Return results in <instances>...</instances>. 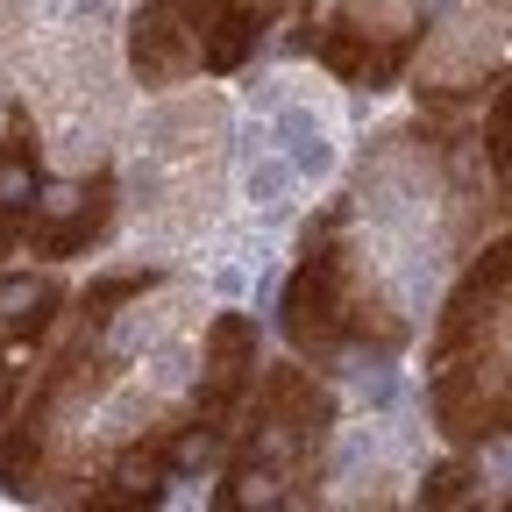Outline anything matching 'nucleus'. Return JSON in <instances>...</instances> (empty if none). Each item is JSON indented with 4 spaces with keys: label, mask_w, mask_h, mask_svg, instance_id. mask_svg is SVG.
I'll return each mask as SVG.
<instances>
[{
    "label": "nucleus",
    "mask_w": 512,
    "mask_h": 512,
    "mask_svg": "<svg viewBox=\"0 0 512 512\" xmlns=\"http://www.w3.org/2000/svg\"><path fill=\"white\" fill-rule=\"evenodd\" d=\"M164 477H171V427L128 441L121 456L100 470V484L86 491L93 512H143V505H164Z\"/></svg>",
    "instance_id": "nucleus-7"
},
{
    "label": "nucleus",
    "mask_w": 512,
    "mask_h": 512,
    "mask_svg": "<svg viewBox=\"0 0 512 512\" xmlns=\"http://www.w3.org/2000/svg\"><path fill=\"white\" fill-rule=\"evenodd\" d=\"M192 50L200 43H192V22H185L178 0H143V8L128 15V72L150 93H164L192 72Z\"/></svg>",
    "instance_id": "nucleus-5"
},
{
    "label": "nucleus",
    "mask_w": 512,
    "mask_h": 512,
    "mask_svg": "<svg viewBox=\"0 0 512 512\" xmlns=\"http://www.w3.org/2000/svg\"><path fill=\"white\" fill-rule=\"evenodd\" d=\"M427 406L456 448H484V441H505V427H512V384L498 377V363H484V342H477V349H456L434 363Z\"/></svg>",
    "instance_id": "nucleus-2"
},
{
    "label": "nucleus",
    "mask_w": 512,
    "mask_h": 512,
    "mask_svg": "<svg viewBox=\"0 0 512 512\" xmlns=\"http://www.w3.org/2000/svg\"><path fill=\"white\" fill-rule=\"evenodd\" d=\"M200 399H192V420L207 434H235V413L249 399V377H256V320L249 313H214L207 320V342H200Z\"/></svg>",
    "instance_id": "nucleus-3"
},
{
    "label": "nucleus",
    "mask_w": 512,
    "mask_h": 512,
    "mask_svg": "<svg viewBox=\"0 0 512 512\" xmlns=\"http://www.w3.org/2000/svg\"><path fill=\"white\" fill-rule=\"evenodd\" d=\"M477 463H463V456H448V463H434L427 470V484H420V505L427 512H456V505H477Z\"/></svg>",
    "instance_id": "nucleus-13"
},
{
    "label": "nucleus",
    "mask_w": 512,
    "mask_h": 512,
    "mask_svg": "<svg viewBox=\"0 0 512 512\" xmlns=\"http://www.w3.org/2000/svg\"><path fill=\"white\" fill-rule=\"evenodd\" d=\"M178 8H185V22H192V29H207L214 15H228V8H235V0H178Z\"/></svg>",
    "instance_id": "nucleus-17"
},
{
    "label": "nucleus",
    "mask_w": 512,
    "mask_h": 512,
    "mask_svg": "<svg viewBox=\"0 0 512 512\" xmlns=\"http://www.w3.org/2000/svg\"><path fill=\"white\" fill-rule=\"evenodd\" d=\"M370 43H377V29H363V0H349V8L320 29V36H306V50L328 64V72L342 79V86H363V64H370Z\"/></svg>",
    "instance_id": "nucleus-11"
},
{
    "label": "nucleus",
    "mask_w": 512,
    "mask_h": 512,
    "mask_svg": "<svg viewBox=\"0 0 512 512\" xmlns=\"http://www.w3.org/2000/svg\"><path fill=\"white\" fill-rule=\"evenodd\" d=\"M22 228H29V214H15V207H0V256H8V249L22 242Z\"/></svg>",
    "instance_id": "nucleus-19"
},
{
    "label": "nucleus",
    "mask_w": 512,
    "mask_h": 512,
    "mask_svg": "<svg viewBox=\"0 0 512 512\" xmlns=\"http://www.w3.org/2000/svg\"><path fill=\"white\" fill-rule=\"evenodd\" d=\"M484 150H491V171L505 178V157H512V107H505V72L484 79Z\"/></svg>",
    "instance_id": "nucleus-15"
},
{
    "label": "nucleus",
    "mask_w": 512,
    "mask_h": 512,
    "mask_svg": "<svg viewBox=\"0 0 512 512\" xmlns=\"http://www.w3.org/2000/svg\"><path fill=\"white\" fill-rule=\"evenodd\" d=\"M0 164H29V171H43V157H36V128H29L22 107L8 114V128H0Z\"/></svg>",
    "instance_id": "nucleus-16"
},
{
    "label": "nucleus",
    "mask_w": 512,
    "mask_h": 512,
    "mask_svg": "<svg viewBox=\"0 0 512 512\" xmlns=\"http://www.w3.org/2000/svg\"><path fill=\"white\" fill-rule=\"evenodd\" d=\"M50 207H57L50 221H29V228H22L29 249L50 256V264H64V256H86V249L107 235V221H114V171H93L72 200H50Z\"/></svg>",
    "instance_id": "nucleus-6"
},
{
    "label": "nucleus",
    "mask_w": 512,
    "mask_h": 512,
    "mask_svg": "<svg viewBox=\"0 0 512 512\" xmlns=\"http://www.w3.org/2000/svg\"><path fill=\"white\" fill-rule=\"evenodd\" d=\"M505 285H512V249H505V242H491L477 264L456 278V292L441 299V320H434L427 363L456 356V349H477V342L498 328V313H505Z\"/></svg>",
    "instance_id": "nucleus-4"
},
{
    "label": "nucleus",
    "mask_w": 512,
    "mask_h": 512,
    "mask_svg": "<svg viewBox=\"0 0 512 512\" xmlns=\"http://www.w3.org/2000/svg\"><path fill=\"white\" fill-rule=\"evenodd\" d=\"M15 392H22V377H15L8 356H0V427H8V413H15Z\"/></svg>",
    "instance_id": "nucleus-18"
},
{
    "label": "nucleus",
    "mask_w": 512,
    "mask_h": 512,
    "mask_svg": "<svg viewBox=\"0 0 512 512\" xmlns=\"http://www.w3.org/2000/svg\"><path fill=\"white\" fill-rule=\"evenodd\" d=\"M271 15H278V8H242V0H235L228 15H214V22L200 29V50H192V57H200L207 72H242V64L256 57V43H264Z\"/></svg>",
    "instance_id": "nucleus-9"
},
{
    "label": "nucleus",
    "mask_w": 512,
    "mask_h": 512,
    "mask_svg": "<svg viewBox=\"0 0 512 512\" xmlns=\"http://www.w3.org/2000/svg\"><path fill=\"white\" fill-rule=\"evenodd\" d=\"M64 292L50 278H0V342H43L50 335V320H57Z\"/></svg>",
    "instance_id": "nucleus-10"
},
{
    "label": "nucleus",
    "mask_w": 512,
    "mask_h": 512,
    "mask_svg": "<svg viewBox=\"0 0 512 512\" xmlns=\"http://www.w3.org/2000/svg\"><path fill=\"white\" fill-rule=\"evenodd\" d=\"M342 200H328L320 207V221L299 235V271L285 278V299H278V313H285V342L313 363V370H328L342 349H349V335H342V306H349V249L335 242V228H342Z\"/></svg>",
    "instance_id": "nucleus-1"
},
{
    "label": "nucleus",
    "mask_w": 512,
    "mask_h": 512,
    "mask_svg": "<svg viewBox=\"0 0 512 512\" xmlns=\"http://www.w3.org/2000/svg\"><path fill=\"white\" fill-rule=\"evenodd\" d=\"M43 448H50V413L29 406L0 434V491L8 498H43Z\"/></svg>",
    "instance_id": "nucleus-8"
},
{
    "label": "nucleus",
    "mask_w": 512,
    "mask_h": 512,
    "mask_svg": "<svg viewBox=\"0 0 512 512\" xmlns=\"http://www.w3.org/2000/svg\"><path fill=\"white\" fill-rule=\"evenodd\" d=\"M157 285H164V271H107V278H93V285H86L79 320H86V328H107V320H114V306L143 299V292H157Z\"/></svg>",
    "instance_id": "nucleus-12"
},
{
    "label": "nucleus",
    "mask_w": 512,
    "mask_h": 512,
    "mask_svg": "<svg viewBox=\"0 0 512 512\" xmlns=\"http://www.w3.org/2000/svg\"><path fill=\"white\" fill-rule=\"evenodd\" d=\"M420 36H427V29H392L384 43H370V64H363V86H370V93H384V86H399V79H406V64H413V50H420Z\"/></svg>",
    "instance_id": "nucleus-14"
}]
</instances>
